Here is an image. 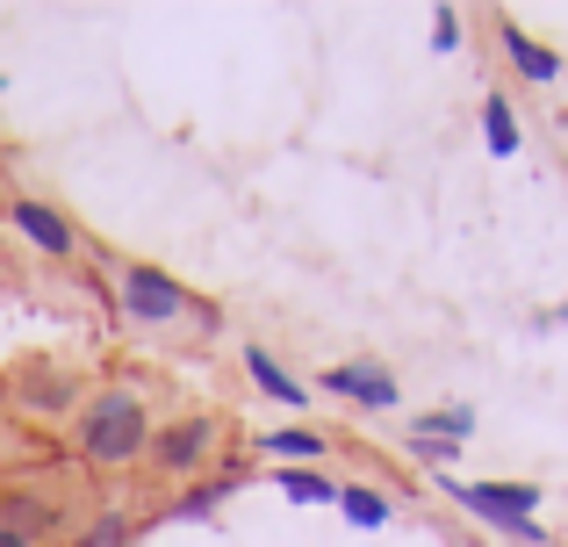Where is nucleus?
<instances>
[{
  "mask_svg": "<svg viewBox=\"0 0 568 547\" xmlns=\"http://www.w3.org/2000/svg\"><path fill=\"white\" fill-rule=\"evenodd\" d=\"M483 144H489L497 159H511L518 144H526V130H518V109H511L504 94H483Z\"/></svg>",
  "mask_w": 568,
  "mask_h": 547,
  "instance_id": "obj_15",
  "label": "nucleus"
},
{
  "mask_svg": "<svg viewBox=\"0 0 568 547\" xmlns=\"http://www.w3.org/2000/svg\"><path fill=\"white\" fill-rule=\"evenodd\" d=\"M109 281H115V303H123L130 324H181V317L216 324V310H209L187 281H173L166 267H152V260H109Z\"/></svg>",
  "mask_w": 568,
  "mask_h": 547,
  "instance_id": "obj_3",
  "label": "nucleus"
},
{
  "mask_svg": "<svg viewBox=\"0 0 568 547\" xmlns=\"http://www.w3.org/2000/svg\"><path fill=\"white\" fill-rule=\"evenodd\" d=\"M317 382H324V396H338L353 411H396L403 404V382L388 361H332Z\"/></svg>",
  "mask_w": 568,
  "mask_h": 547,
  "instance_id": "obj_5",
  "label": "nucleus"
},
{
  "mask_svg": "<svg viewBox=\"0 0 568 547\" xmlns=\"http://www.w3.org/2000/svg\"><path fill=\"white\" fill-rule=\"evenodd\" d=\"M403 454H410V462H425V468H439V476H446L460 447H454V439H439L432 425H417V418H410V433H403Z\"/></svg>",
  "mask_w": 568,
  "mask_h": 547,
  "instance_id": "obj_16",
  "label": "nucleus"
},
{
  "mask_svg": "<svg viewBox=\"0 0 568 547\" xmlns=\"http://www.w3.org/2000/svg\"><path fill=\"white\" fill-rule=\"evenodd\" d=\"M439 497L446 505H460L468 519H483L489 534H504V540H526V547H540L547 540V526H540V505H547V490L540 483H460V476H439Z\"/></svg>",
  "mask_w": 568,
  "mask_h": 547,
  "instance_id": "obj_2",
  "label": "nucleus"
},
{
  "mask_svg": "<svg viewBox=\"0 0 568 547\" xmlns=\"http://www.w3.org/2000/svg\"><path fill=\"white\" fill-rule=\"evenodd\" d=\"M547 324H568V303H561V310H547Z\"/></svg>",
  "mask_w": 568,
  "mask_h": 547,
  "instance_id": "obj_21",
  "label": "nucleus"
},
{
  "mask_svg": "<svg viewBox=\"0 0 568 547\" xmlns=\"http://www.w3.org/2000/svg\"><path fill=\"white\" fill-rule=\"evenodd\" d=\"M14 404H22L29 418H65V411L80 418L87 396H80V382H72V375H29V382H14Z\"/></svg>",
  "mask_w": 568,
  "mask_h": 547,
  "instance_id": "obj_10",
  "label": "nucleus"
},
{
  "mask_svg": "<svg viewBox=\"0 0 568 547\" xmlns=\"http://www.w3.org/2000/svg\"><path fill=\"white\" fill-rule=\"evenodd\" d=\"M0 547H37V540H22L14 526H0Z\"/></svg>",
  "mask_w": 568,
  "mask_h": 547,
  "instance_id": "obj_20",
  "label": "nucleus"
},
{
  "mask_svg": "<svg viewBox=\"0 0 568 547\" xmlns=\"http://www.w3.org/2000/svg\"><path fill=\"white\" fill-rule=\"evenodd\" d=\"M417 425H432V433L454 439V447H460V439H475V411H468V404H439V411H425Z\"/></svg>",
  "mask_w": 568,
  "mask_h": 547,
  "instance_id": "obj_17",
  "label": "nucleus"
},
{
  "mask_svg": "<svg viewBox=\"0 0 568 547\" xmlns=\"http://www.w3.org/2000/svg\"><path fill=\"white\" fill-rule=\"evenodd\" d=\"M8 216H14V231H22L37 253H51V260H72V253H80V231H72V216H65V210H51V202L14 195V202H8Z\"/></svg>",
  "mask_w": 568,
  "mask_h": 547,
  "instance_id": "obj_7",
  "label": "nucleus"
},
{
  "mask_svg": "<svg viewBox=\"0 0 568 547\" xmlns=\"http://www.w3.org/2000/svg\"><path fill=\"white\" fill-rule=\"evenodd\" d=\"M216 447H223V418L216 411H187V418H166L152 433V454H144V462L173 483H202V468L216 462Z\"/></svg>",
  "mask_w": 568,
  "mask_h": 547,
  "instance_id": "obj_4",
  "label": "nucleus"
},
{
  "mask_svg": "<svg viewBox=\"0 0 568 547\" xmlns=\"http://www.w3.org/2000/svg\"><path fill=\"white\" fill-rule=\"evenodd\" d=\"M0 526H14L22 540H43L58 526V505H43L37 490H8V497H0Z\"/></svg>",
  "mask_w": 568,
  "mask_h": 547,
  "instance_id": "obj_14",
  "label": "nucleus"
},
{
  "mask_svg": "<svg viewBox=\"0 0 568 547\" xmlns=\"http://www.w3.org/2000/svg\"><path fill=\"white\" fill-rule=\"evenodd\" d=\"M497 37H504V58H511V72L526 87H555L561 72H568V58L555 51V43H540L532 29H518V22H497Z\"/></svg>",
  "mask_w": 568,
  "mask_h": 547,
  "instance_id": "obj_8",
  "label": "nucleus"
},
{
  "mask_svg": "<svg viewBox=\"0 0 568 547\" xmlns=\"http://www.w3.org/2000/svg\"><path fill=\"white\" fill-rule=\"evenodd\" d=\"M80 547H130V519L123 511H101V519L80 534Z\"/></svg>",
  "mask_w": 568,
  "mask_h": 547,
  "instance_id": "obj_19",
  "label": "nucleus"
},
{
  "mask_svg": "<svg viewBox=\"0 0 568 547\" xmlns=\"http://www.w3.org/2000/svg\"><path fill=\"white\" fill-rule=\"evenodd\" d=\"M152 411H144V396L130 389V382H109V389H94L80 404V418H72V447H80L87 468H138L144 454H152Z\"/></svg>",
  "mask_w": 568,
  "mask_h": 547,
  "instance_id": "obj_1",
  "label": "nucleus"
},
{
  "mask_svg": "<svg viewBox=\"0 0 568 547\" xmlns=\"http://www.w3.org/2000/svg\"><path fill=\"white\" fill-rule=\"evenodd\" d=\"M274 490L288 497V505H338L346 483H338L332 468H274Z\"/></svg>",
  "mask_w": 568,
  "mask_h": 547,
  "instance_id": "obj_13",
  "label": "nucleus"
},
{
  "mask_svg": "<svg viewBox=\"0 0 568 547\" xmlns=\"http://www.w3.org/2000/svg\"><path fill=\"white\" fill-rule=\"evenodd\" d=\"M245 375H252L260 396H274V404H288V411H310V382H295L266 346H245Z\"/></svg>",
  "mask_w": 568,
  "mask_h": 547,
  "instance_id": "obj_12",
  "label": "nucleus"
},
{
  "mask_svg": "<svg viewBox=\"0 0 568 547\" xmlns=\"http://www.w3.org/2000/svg\"><path fill=\"white\" fill-rule=\"evenodd\" d=\"M338 519H346L353 534H388V526H396V497H388L382 483H346V490H338Z\"/></svg>",
  "mask_w": 568,
  "mask_h": 547,
  "instance_id": "obj_11",
  "label": "nucleus"
},
{
  "mask_svg": "<svg viewBox=\"0 0 568 547\" xmlns=\"http://www.w3.org/2000/svg\"><path fill=\"white\" fill-rule=\"evenodd\" d=\"M245 483H252V468H245V462H231L223 476L187 483V490L173 497V505H159V526H202V519H216V505H223V497H237Z\"/></svg>",
  "mask_w": 568,
  "mask_h": 547,
  "instance_id": "obj_6",
  "label": "nucleus"
},
{
  "mask_svg": "<svg viewBox=\"0 0 568 547\" xmlns=\"http://www.w3.org/2000/svg\"><path fill=\"white\" fill-rule=\"evenodd\" d=\"M252 447L274 468H324L332 462V433H317V425H281V433H260Z\"/></svg>",
  "mask_w": 568,
  "mask_h": 547,
  "instance_id": "obj_9",
  "label": "nucleus"
},
{
  "mask_svg": "<svg viewBox=\"0 0 568 547\" xmlns=\"http://www.w3.org/2000/svg\"><path fill=\"white\" fill-rule=\"evenodd\" d=\"M460 43H468V14L460 8H432V51H460Z\"/></svg>",
  "mask_w": 568,
  "mask_h": 547,
  "instance_id": "obj_18",
  "label": "nucleus"
}]
</instances>
